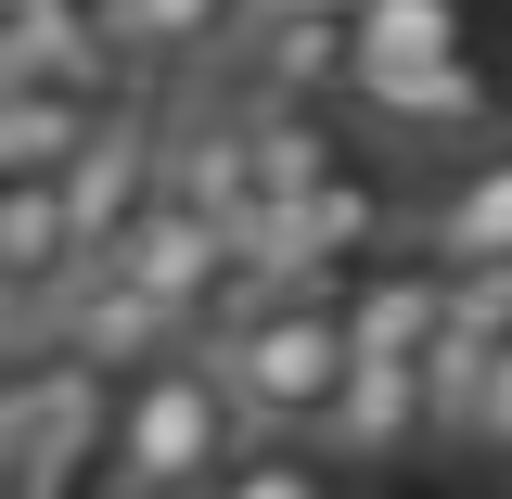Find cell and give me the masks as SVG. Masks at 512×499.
<instances>
[{"instance_id": "cell-3", "label": "cell", "mask_w": 512, "mask_h": 499, "mask_svg": "<svg viewBox=\"0 0 512 499\" xmlns=\"http://www.w3.org/2000/svg\"><path fill=\"white\" fill-rule=\"evenodd\" d=\"M346 103H359L384 141H487V128H512L500 77L461 52V39H410V26H359Z\"/></svg>"}, {"instance_id": "cell-13", "label": "cell", "mask_w": 512, "mask_h": 499, "mask_svg": "<svg viewBox=\"0 0 512 499\" xmlns=\"http://www.w3.org/2000/svg\"><path fill=\"white\" fill-rule=\"evenodd\" d=\"M90 256H77V231H64V180H0V295L13 308H39V295H64Z\"/></svg>"}, {"instance_id": "cell-1", "label": "cell", "mask_w": 512, "mask_h": 499, "mask_svg": "<svg viewBox=\"0 0 512 499\" xmlns=\"http://www.w3.org/2000/svg\"><path fill=\"white\" fill-rule=\"evenodd\" d=\"M205 359H218V384L256 436H308L346 384V359H359L346 346V282H244V308L218 320Z\"/></svg>"}, {"instance_id": "cell-15", "label": "cell", "mask_w": 512, "mask_h": 499, "mask_svg": "<svg viewBox=\"0 0 512 499\" xmlns=\"http://www.w3.org/2000/svg\"><path fill=\"white\" fill-rule=\"evenodd\" d=\"M448 448H487V461H512V333L487 346V372H474V397H461Z\"/></svg>"}, {"instance_id": "cell-11", "label": "cell", "mask_w": 512, "mask_h": 499, "mask_svg": "<svg viewBox=\"0 0 512 499\" xmlns=\"http://www.w3.org/2000/svg\"><path fill=\"white\" fill-rule=\"evenodd\" d=\"M231 26H244V0H103V39L128 77H192L231 52Z\"/></svg>"}, {"instance_id": "cell-17", "label": "cell", "mask_w": 512, "mask_h": 499, "mask_svg": "<svg viewBox=\"0 0 512 499\" xmlns=\"http://www.w3.org/2000/svg\"><path fill=\"white\" fill-rule=\"evenodd\" d=\"M0 26H13V0H0Z\"/></svg>"}, {"instance_id": "cell-10", "label": "cell", "mask_w": 512, "mask_h": 499, "mask_svg": "<svg viewBox=\"0 0 512 499\" xmlns=\"http://www.w3.org/2000/svg\"><path fill=\"white\" fill-rule=\"evenodd\" d=\"M231 116H244V154H256V205H295V192H320L333 167H359V141L320 116L308 90H244Z\"/></svg>"}, {"instance_id": "cell-16", "label": "cell", "mask_w": 512, "mask_h": 499, "mask_svg": "<svg viewBox=\"0 0 512 499\" xmlns=\"http://www.w3.org/2000/svg\"><path fill=\"white\" fill-rule=\"evenodd\" d=\"M13 13H26V26H90L103 0H13Z\"/></svg>"}, {"instance_id": "cell-7", "label": "cell", "mask_w": 512, "mask_h": 499, "mask_svg": "<svg viewBox=\"0 0 512 499\" xmlns=\"http://www.w3.org/2000/svg\"><path fill=\"white\" fill-rule=\"evenodd\" d=\"M231 64H244L256 90L346 103V64H359V0H244V26H231Z\"/></svg>"}, {"instance_id": "cell-12", "label": "cell", "mask_w": 512, "mask_h": 499, "mask_svg": "<svg viewBox=\"0 0 512 499\" xmlns=\"http://www.w3.org/2000/svg\"><path fill=\"white\" fill-rule=\"evenodd\" d=\"M103 103L116 90H77V77H0V180H52Z\"/></svg>"}, {"instance_id": "cell-2", "label": "cell", "mask_w": 512, "mask_h": 499, "mask_svg": "<svg viewBox=\"0 0 512 499\" xmlns=\"http://www.w3.org/2000/svg\"><path fill=\"white\" fill-rule=\"evenodd\" d=\"M244 448V410H231V384L218 359H154V372L116 397V423H103V487L116 499H205V474Z\"/></svg>"}, {"instance_id": "cell-14", "label": "cell", "mask_w": 512, "mask_h": 499, "mask_svg": "<svg viewBox=\"0 0 512 499\" xmlns=\"http://www.w3.org/2000/svg\"><path fill=\"white\" fill-rule=\"evenodd\" d=\"M205 499H333V461L295 448V436H256V448H231L205 474Z\"/></svg>"}, {"instance_id": "cell-4", "label": "cell", "mask_w": 512, "mask_h": 499, "mask_svg": "<svg viewBox=\"0 0 512 499\" xmlns=\"http://www.w3.org/2000/svg\"><path fill=\"white\" fill-rule=\"evenodd\" d=\"M52 180H64V231H77V256L103 269V244H116L154 192H167V116H141V103L116 90V103L90 116V141L64 154Z\"/></svg>"}, {"instance_id": "cell-5", "label": "cell", "mask_w": 512, "mask_h": 499, "mask_svg": "<svg viewBox=\"0 0 512 499\" xmlns=\"http://www.w3.org/2000/svg\"><path fill=\"white\" fill-rule=\"evenodd\" d=\"M397 244L436 256V269H512V128L461 141L448 180L397 205Z\"/></svg>"}, {"instance_id": "cell-9", "label": "cell", "mask_w": 512, "mask_h": 499, "mask_svg": "<svg viewBox=\"0 0 512 499\" xmlns=\"http://www.w3.org/2000/svg\"><path fill=\"white\" fill-rule=\"evenodd\" d=\"M64 346H77V372H154V359L192 346V320L167 295H141L128 269H77L64 282Z\"/></svg>"}, {"instance_id": "cell-8", "label": "cell", "mask_w": 512, "mask_h": 499, "mask_svg": "<svg viewBox=\"0 0 512 499\" xmlns=\"http://www.w3.org/2000/svg\"><path fill=\"white\" fill-rule=\"evenodd\" d=\"M436 436V397H423V359H346V384H333V410L308 423V448L333 461V474H372V461H397V448Z\"/></svg>"}, {"instance_id": "cell-6", "label": "cell", "mask_w": 512, "mask_h": 499, "mask_svg": "<svg viewBox=\"0 0 512 499\" xmlns=\"http://www.w3.org/2000/svg\"><path fill=\"white\" fill-rule=\"evenodd\" d=\"M103 269H128L141 295H167L180 320H205L218 295H244V244H231V218H205V205H180V192H154L116 244H103Z\"/></svg>"}]
</instances>
